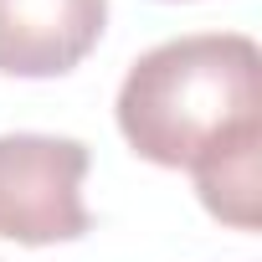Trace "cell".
Segmentation results:
<instances>
[{
	"label": "cell",
	"instance_id": "7a4b0ae2",
	"mask_svg": "<svg viewBox=\"0 0 262 262\" xmlns=\"http://www.w3.org/2000/svg\"><path fill=\"white\" fill-rule=\"evenodd\" d=\"M88 144L62 134H0V236L52 247L88 236Z\"/></svg>",
	"mask_w": 262,
	"mask_h": 262
},
{
	"label": "cell",
	"instance_id": "3957f363",
	"mask_svg": "<svg viewBox=\"0 0 262 262\" xmlns=\"http://www.w3.org/2000/svg\"><path fill=\"white\" fill-rule=\"evenodd\" d=\"M108 26V0H0V72L62 77Z\"/></svg>",
	"mask_w": 262,
	"mask_h": 262
},
{
	"label": "cell",
	"instance_id": "6da1fadb",
	"mask_svg": "<svg viewBox=\"0 0 262 262\" xmlns=\"http://www.w3.org/2000/svg\"><path fill=\"white\" fill-rule=\"evenodd\" d=\"M118 134L139 160L190 170L201 206L257 231L262 190V52L242 31L160 41L118 88Z\"/></svg>",
	"mask_w": 262,
	"mask_h": 262
}]
</instances>
